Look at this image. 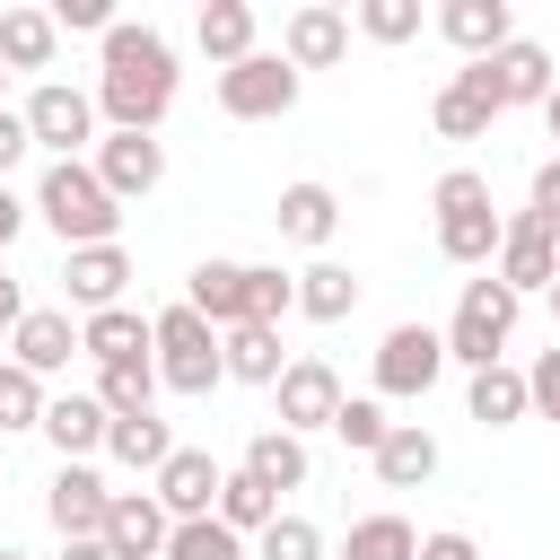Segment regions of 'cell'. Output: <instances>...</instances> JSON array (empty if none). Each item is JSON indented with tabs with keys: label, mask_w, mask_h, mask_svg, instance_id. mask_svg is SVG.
Instances as JSON below:
<instances>
[{
	"label": "cell",
	"mask_w": 560,
	"mask_h": 560,
	"mask_svg": "<svg viewBox=\"0 0 560 560\" xmlns=\"http://www.w3.org/2000/svg\"><path fill=\"white\" fill-rule=\"evenodd\" d=\"M175 88H184L175 44L149 18H114L105 44H96V114H105V131H158L175 114Z\"/></svg>",
	"instance_id": "1"
},
{
	"label": "cell",
	"mask_w": 560,
	"mask_h": 560,
	"mask_svg": "<svg viewBox=\"0 0 560 560\" xmlns=\"http://www.w3.org/2000/svg\"><path fill=\"white\" fill-rule=\"evenodd\" d=\"M35 219L61 236V254H79V245H122V201L105 192V175H96L88 158H52V166L35 175Z\"/></svg>",
	"instance_id": "2"
},
{
	"label": "cell",
	"mask_w": 560,
	"mask_h": 560,
	"mask_svg": "<svg viewBox=\"0 0 560 560\" xmlns=\"http://www.w3.org/2000/svg\"><path fill=\"white\" fill-rule=\"evenodd\" d=\"M429 219H438V254L455 262V271H490L499 262V201H490V175L481 166H446L438 184H429Z\"/></svg>",
	"instance_id": "3"
},
{
	"label": "cell",
	"mask_w": 560,
	"mask_h": 560,
	"mask_svg": "<svg viewBox=\"0 0 560 560\" xmlns=\"http://www.w3.org/2000/svg\"><path fill=\"white\" fill-rule=\"evenodd\" d=\"M516 315H525V298H516L499 271L464 280V298H455V315H446V368H464V376L499 368V359H508V332H516Z\"/></svg>",
	"instance_id": "4"
},
{
	"label": "cell",
	"mask_w": 560,
	"mask_h": 560,
	"mask_svg": "<svg viewBox=\"0 0 560 560\" xmlns=\"http://www.w3.org/2000/svg\"><path fill=\"white\" fill-rule=\"evenodd\" d=\"M149 324H158V385H166V394L201 402L210 385H228V350H219V324H210V315H192V306L175 298V306H158Z\"/></svg>",
	"instance_id": "5"
},
{
	"label": "cell",
	"mask_w": 560,
	"mask_h": 560,
	"mask_svg": "<svg viewBox=\"0 0 560 560\" xmlns=\"http://www.w3.org/2000/svg\"><path fill=\"white\" fill-rule=\"evenodd\" d=\"M18 114H26V131H35V149H44V158H96V140H105V131H96V122H105V114H96V96H88V88H70V79H35Z\"/></svg>",
	"instance_id": "6"
},
{
	"label": "cell",
	"mask_w": 560,
	"mask_h": 560,
	"mask_svg": "<svg viewBox=\"0 0 560 560\" xmlns=\"http://www.w3.org/2000/svg\"><path fill=\"white\" fill-rule=\"evenodd\" d=\"M446 376V332L438 324H394L376 341V402H420Z\"/></svg>",
	"instance_id": "7"
},
{
	"label": "cell",
	"mask_w": 560,
	"mask_h": 560,
	"mask_svg": "<svg viewBox=\"0 0 560 560\" xmlns=\"http://www.w3.org/2000/svg\"><path fill=\"white\" fill-rule=\"evenodd\" d=\"M464 79L508 114V105H542L551 88H560V70H551V52L534 44V35H516V44H499L490 61H464Z\"/></svg>",
	"instance_id": "8"
},
{
	"label": "cell",
	"mask_w": 560,
	"mask_h": 560,
	"mask_svg": "<svg viewBox=\"0 0 560 560\" xmlns=\"http://www.w3.org/2000/svg\"><path fill=\"white\" fill-rule=\"evenodd\" d=\"M271 402H280V429L289 438H315V429H332L341 420V376H332V359H315V350H298L289 368H280V385H271Z\"/></svg>",
	"instance_id": "9"
},
{
	"label": "cell",
	"mask_w": 560,
	"mask_h": 560,
	"mask_svg": "<svg viewBox=\"0 0 560 560\" xmlns=\"http://www.w3.org/2000/svg\"><path fill=\"white\" fill-rule=\"evenodd\" d=\"M289 105H298V70L280 52H254V61L219 70V114L228 122H280Z\"/></svg>",
	"instance_id": "10"
},
{
	"label": "cell",
	"mask_w": 560,
	"mask_h": 560,
	"mask_svg": "<svg viewBox=\"0 0 560 560\" xmlns=\"http://www.w3.org/2000/svg\"><path fill=\"white\" fill-rule=\"evenodd\" d=\"M88 166H96V175H105V192L131 210V201H149V192L166 184V140H158V131H105Z\"/></svg>",
	"instance_id": "11"
},
{
	"label": "cell",
	"mask_w": 560,
	"mask_h": 560,
	"mask_svg": "<svg viewBox=\"0 0 560 560\" xmlns=\"http://www.w3.org/2000/svg\"><path fill=\"white\" fill-rule=\"evenodd\" d=\"M490 271H499L516 298H525V289H542V298H551V280H560V228H551V219H534V210H516V219L499 228V262H490Z\"/></svg>",
	"instance_id": "12"
},
{
	"label": "cell",
	"mask_w": 560,
	"mask_h": 560,
	"mask_svg": "<svg viewBox=\"0 0 560 560\" xmlns=\"http://www.w3.org/2000/svg\"><path fill=\"white\" fill-rule=\"evenodd\" d=\"M219 481H228V464H219L210 446H175L149 490H158V508H166L175 525H192V516H219Z\"/></svg>",
	"instance_id": "13"
},
{
	"label": "cell",
	"mask_w": 560,
	"mask_h": 560,
	"mask_svg": "<svg viewBox=\"0 0 560 560\" xmlns=\"http://www.w3.org/2000/svg\"><path fill=\"white\" fill-rule=\"evenodd\" d=\"M350 52V9H332V0H306V9H289L280 18V61L306 79V70H332Z\"/></svg>",
	"instance_id": "14"
},
{
	"label": "cell",
	"mask_w": 560,
	"mask_h": 560,
	"mask_svg": "<svg viewBox=\"0 0 560 560\" xmlns=\"http://www.w3.org/2000/svg\"><path fill=\"white\" fill-rule=\"evenodd\" d=\"M105 508H114V490H105L96 464H61L52 490H44V516H52L61 542H96V534H105Z\"/></svg>",
	"instance_id": "15"
},
{
	"label": "cell",
	"mask_w": 560,
	"mask_h": 560,
	"mask_svg": "<svg viewBox=\"0 0 560 560\" xmlns=\"http://www.w3.org/2000/svg\"><path fill=\"white\" fill-rule=\"evenodd\" d=\"M122 289H131V254H122V245H79V254H61V298H70L79 315L131 306Z\"/></svg>",
	"instance_id": "16"
},
{
	"label": "cell",
	"mask_w": 560,
	"mask_h": 560,
	"mask_svg": "<svg viewBox=\"0 0 560 560\" xmlns=\"http://www.w3.org/2000/svg\"><path fill=\"white\" fill-rule=\"evenodd\" d=\"M166 534H175V516L158 508V490H114L96 542H105L114 560H166Z\"/></svg>",
	"instance_id": "17"
},
{
	"label": "cell",
	"mask_w": 560,
	"mask_h": 560,
	"mask_svg": "<svg viewBox=\"0 0 560 560\" xmlns=\"http://www.w3.org/2000/svg\"><path fill=\"white\" fill-rule=\"evenodd\" d=\"M271 228H280L289 245L324 254V245L341 236V192H332V184H315V175H298V184H280V201H271Z\"/></svg>",
	"instance_id": "18"
},
{
	"label": "cell",
	"mask_w": 560,
	"mask_h": 560,
	"mask_svg": "<svg viewBox=\"0 0 560 560\" xmlns=\"http://www.w3.org/2000/svg\"><path fill=\"white\" fill-rule=\"evenodd\" d=\"M9 359H18L26 376H61L70 359H88V350H79V315H70V306H26V324L9 332Z\"/></svg>",
	"instance_id": "19"
},
{
	"label": "cell",
	"mask_w": 560,
	"mask_h": 560,
	"mask_svg": "<svg viewBox=\"0 0 560 560\" xmlns=\"http://www.w3.org/2000/svg\"><path fill=\"white\" fill-rule=\"evenodd\" d=\"M464 61H490L499 44H516V9L508 0H438V18H429Z\"/></svg>",
	"instance_id": "20"
},
{
	"label": "cell",
	"mask_w": 560,
	"mask_h": 560,
	"mask_svg": "<svg viewBox=\"0 0 560 560\" xmlns=\"http://www.w3.org/2000/svg\"><path fill=\"white\" fill-rule=\"evenodd\" d=\"M79 350L96 368H140V359H158V324L140 306H105V315H79Z\"/></svg>",
	"instance_id": "21"
},
{
	"label": "cell",
	"mask_w": 560,
	"mask_h": 560,
	"mask_svg": "<svg viewBox=\"0 0 560 560\" xmlns=\"http://www.w3.org/2000/svg\"><path fill=\"white\" fill-rule=\"evenodd\" d=\"M105 438H114V411H105L96 394H52V411H44V446H52L61 464L105 455Z\"/></svg>",
	"instance_id": "22"
},
{
	"label": "cell",
	"mask_w": 560,
	"mask_h": 560,
	"mask_svg": "<svg viewBox=\"0 0 560 560\" xmlns=\"http://www.w3.org/2000/svg\"><path fill=\"white\" fill-rule=\"evenodd\" d=\"M184 306L210 315L219 332H236V324H245V262H236V254H201L192 280H184Z\"/></svg>",
	"instance_id": "23"
},
{
	"label": "cell",
	"mask_w": 560,
	"mask_h": 560,
	"mask_svg": "<svg viewBox=\"0 0 560 560\" xmlns=\"http://www.w3.org/2000/svg\"><path fill=\"white\" fill-rule=\"evenodd\" d=\"M359 298H368V280H359L350 262H332V254H315V262L298 271V315H306V324H341V315H359Z\"/></svg>",
	"instance_id": "24"
},
{
	"label": "cell",
	"mask_w": 560,
	"mask_h": 560,
	"mask_svg": "<svg viewBox=\"0 0 560 560\" xmlns=\"http://www.w3.org/2000/svg\"><path fill=\"white\" fill-rule=\"evenodd\" d=\"M236 472H254L262 490H280V499H289V490H306V472H315V464H306V438H289V429L271 420V429H254V438H245Z\"/></svg>",
	"instance_id": "25"
},
{
	"label": "cell",
	"mask_w": 560,
	"mask_h": 560,
	"mask_svg": "<svg viewBox=\"0 0 560 560\" xmlns=\"http://www.w3.org/2000/svg\"><path fill=\"white\" fill-rule=\"evenodd\" d=\"M254 26H262V18H254L245 0H210V9L192 18V44L210 52V70H236V61H254V52H262V44H254Z\"/></svg>",
	"instance_id": "26"
},
{
	"label": "cell",
	"mask_w": 560,
	"mask_h": 560,
	"mask_svg": "<svg viewBox=\"0 0 560 560\" xmlns=\"http://www.w3.org/2000/svg\"><path fill=\"white\" fill-rule=\"evenodd\" d=\"M464 411L481 420V429H516V420H534V394H525V368H481V376H464Z\"/></svg>",
	"instance_id": "27"
},
{
	"label": "cell",
	"mask_w": 560,
	"mask_h": 560,
	"mask_svg": "<svg viewBox=\"0 0 560 560\" xmlns=\"http://www.w3.org/2000/svg\"><path fill=\"white\" fill-rule=\"evenodd\" d=\"M52 52H61V26H52V9H35V0H9V9H0V61H9V70H52Z\"/></svg>",
	"instance_id": "28"
},
{
	"label": "cell",
	"mask_w": 560,
	"mask_h": 560,
	"mask_svg": "<svg viewBox=\"0 0 560 560\" xmlns=\"http://www.w3.org/2000/svg\"><path fill=\"white\" fill-rule=\"evenodd\" d=\"M368 464H376V481H385V490H420V481L438 472V438H429L420 420H394V429H385V446H376Z\"/></svg>",
	"instance_id": "29"
},
{
	"label": "cell",
	"mask_w": 560,
	"mask_h": 560,
	"mask_svg": "<svg viewBox=\"0 0 560 560\" xmlns=\"http://www.w3.org/2000/svg\"><path fill=\"white\" fill-rule=\"evenodd\" d=\"M219 350H228V385H280V368H289L280 324H236V332H219Z\"/></svg>",
	"instance_id": "30"
},
{
	"label": "cell",
	"mask_w": 560,
	"mask_h": 560,
	"mask_svg": "<svg viewBox=\"0 0 560 560\" xmlns=\"http://www.w3.org/2000/svg\"><path fill=\"white\" fill-rule=\"evenodd\" d=\"M429 122H438V140H481V131L499 122V105H490V96H481V88L455 70V79L429 96Z\"/></svg>",
	"instance_id": "31"
},
{
	"label": "cell",
	"mask_w": 560,
	"mask_h": 560,
	"mask_svg": "<svg viewBox=\"0 0 560 560\" xmlns=\"http://www.w3.org/2000/svg\"><path fill=\"white\" fill-rule=\"evenodd\" d=\"M341 560H420V534H411V516L376 508V516H350V534H341Z\"/></svg>",
	"instance_id": "32"
},
{
	"label": "cell",
	"mask_w": 560,
	"mask_h": 560,
	"mask_svg": "<svg viewBox=\"0 0 560 560\" xmlns=\"http://www.w3.org/2000/svg\"><path fill=\"white\" fill-rule=\"evenodd\" d=\"M219 525L245 534V542L271 534V525H280V490H262L254 472H228V481H219Z\"/></svg>",
	"instance_id": "33"
},
{
	"label": "cell",
	"mask_w": 560,
	"mask_h": 560,
	"mask_svg": "<svg viewBox=\"0 0 560 560\" xmlns=\"http://www.w3.org/2000/svg\"><path fill=\"white\" fill-rule=\"evenodd\" d=\"M88 394H96L114 420H140V411H158V394H166V385H158V359H140V368H96V385H88Z\"/></svg>",
	"instance_id": "34"
},
{
	"label": "cell",
	"mask_w": 560,
	"mask_h": 560,
	"mask_svg": "<svg viewBox=\"0 0 560 560\" xmlns=\"http://www.w3.org/2000/svg\"><path fill=\"white\" fill-rule=\"evenodd\" d=\"M105 455L114 464H131V472H149L158 481V464L175 455V429L158 420V411H140V420H114V438H105Z\"/></svg>",
	"instance_id": "35"
},
{
	"label": "cell",
	"mask_w": 560,
	"mask_h": 560,
	"mask_svg": "<svg viewBox=\"0 0 560 560\" xmlns=\"http://www.w3.org/2000/svg\"><path fill=\"white\" fill-rule=\"evenodd\" d=\"M44 411H52L44 376H26L18 359H0V438H18V429H44Z\"/></svg>",
	"instance_id": "36"
},
{
	"label": "cell",
	"mask_w": 560,
	"mask_h": 560,
	"mask_svg": "<svg viewBox=\"0 0 560 560\" xmlns=\"http://www.w3.org/2000/svg\"><path fill=\"white\" fill-rule=\"evenodd\" d=\"M280 315H298V271L245 262V324H280Z\"/></svg>",
	"instance_id": "37"
},
{
	"label": "cell",
	"mask_w": 560,
	"mask_h": 560,
	"mask_svg": "<svg viewBox=\"0 0 560 560\" xmlns=\"http://www.w3.org/2000/svg\"><path fill=\"white\" fill-rule=\"evenodd\" d=\"M166 560H254V542H245V534H228L219 516H192V525H175V534H166Z\"/></svg>",
	"instance_id": "38"
},
{
	"label": "cell",
	"mask_w": 560,
	"mask_h": 560,
	"mask_svg": "<svg viewBox=\"0 0 560 560\" xmlns=\"http://www.w3.org/2000/svg\"><path fill=\"white\" fill-rule=\"evenodd\" d=\"M350 26H359L368 44H411V35L429 26V9H420V0H359Z\"/></svg>",
	"instance_id": "39"
},
{
	"label": "cell",
	"mask_w": 560,
	"mask_h": 560,
	"mask_svg": "<svg viewBox=\"0 0 560 560\" xmlns=\"http://www.w3.org/2000/svg\"><path fill=\"white\" fill-rule=\"evenodd\" d=\"M254 560H324V525L280 508V525H271V534H254Z\"/></svg>",
	"instance_id": "40"
},
{
	"label": "cell",
	"mask_w": 560,
	"mask_h": 560,
	"mask_svg": "<svg viewBox=\"0 0 560 560\" xmlns=\"http://www.w3.org/2000/svg\"><path fill=\"white\" fill-rule=\"evenodd\" d=\"M385 429H394V420H385V402H376V394H350V402H341V420H332V438H341L350 455H376V446H385Z\"/></svg>",
	"instance_id": "41"
},
{
	"label": "cell",
	"mask_w": 560,
	"mask_h": 560,
	"mask_svg": "<svg viewBox=\"0 0 560 560\" xmlns=\"http://www.w3.org/2000/svg\"><path fill=\"white\" fill-rule=\"evenodd\" d=\"M52 26H61V35H96V44H105L114 0H52Z\"/></svg>",
	"instance_id": "42"
},
{
	"label": "cell",
	"mask_w": 560,
	"mask_h": 560,
	"mask_svg": "<svg viewBox=\"0 0 560 560\" xmlns=\"http://www.w3.org/2000/svg\"><path fill=\"white\" fill-rule=\"evenodd\" d=\"M525 394H534V420H560V341L525 368Z\"/></svg>",
	"instance_id": "43"
},
{
	"label": "cell",
	"mask_w": 560,
	"mask_h": 560,
	"mask_svg": "<svg viewBox=\"0 0 560 560\" xmlns=\"http://www.w3.org/2000/svg\"><path fill=\"white\" fill-rule=\"evenodd\" d=\"M525 210H534V219H551V228H560V149H551V158H542V166H534V192H525Z\"/></svg>",
	"instance_id": "44"
},
{
	"label": "cell",
	"mask_w": 560,
	"mask_h": 560,
	"mask_svg": "<svg viewBox=\"0 0 560 560\" xmlns=\"http://www.w3.org/2000/svg\"><path fill=\"white\" fill-rule=\"evenodd\" d=\"M26 149H35V131H26V114H18V105H0V184H9V166H18Z\"/></svg>",
	"instance_id": "45"
},
{
	"label": "cell",
	"mask_w": 560,
	"mask_h": 560,
	"mask_svg": "<svg viewBox=\"0 0 560 560\" xmlns=\"http://www.w3.org/2000/svg\"><path fill=\"white\" fill-rule=\"evenodd\" d=\"M420 560H481V542L464 525H438V534H420Z\"/></svg>",
	"instance_id": "46"
},
{
	"label": "cell",
	"mask_w": 560,
	"mask_h": 560,
	"mask_svg": "<svg viewBox=\"0 0 560 560\" xmlns=\"http://www.w3.org/2000/svg\"><path fill=\"white\" fill-rule=\"evenodd\" d=\"M35 219V201H18L9 184H0V262H9V245H18V228Z\"/></svg>",
	"instance_id": "47"
},
{
	"label": "cell",
	"mask_w": 560,
	"mask_h": 560,
	"mask_svg": "<svg viewBox=\"0 0 560 560\" xmlns=\"http://www.w3.org/2000/svg\"><path fill=\"white\" fill-rule=\"evenodd\" d=\"M18 324H26V289H18L9 262H0V332H18Z\"/></svg>",
	"instance_id": "48"
},
{
	"label": "cell",
	"mask_w": 560,
	"mask_h": 560,
	"mask_svg": "<svg viewBox=\"0 0 560 560\" xmlns=\"http://www.w3.org/2000/svg\"><path fill=\"white\" fill-rule=\"evenodd\" d=\"M61 560H114L105 542H61Z\"/></svg>",
	"instance_id": "49"
},
{
	"label": "cell",
	"mask_w": 560,
	"mask_h": 560,
	"mask_svg": "<svg viewBox=\"0 0 560 560\" xmlns=\"http://www.w3.org/2000/svg\"><path fill=\"white\" fill-rule=\"evenodd\" d=\"M542 122H551V140H560V88H551V96H542Z\"/></svg>",
	"instance_id": "50"
},
{
	"label": "cell",
	"mask_w": 560,
	"mask_h": 560,
	"mask_svg": "<svg viewBox=\"0 0 560 560\" xmlns=\"http://www.w3.org/2000/svg\"><path fill=\"white\" fill-rule=\"evenodd\" d=\"M551 324H560V280H551Z\"/></svg>",
	"instance_id": "51"
},
{
	"label": "cell",
	"mask_w": 560,
	"mask_h": 560,
	"mask_svg": "<svg viewBox=\"0 0 560 560\" xmlns=\"http://www.w3.org/2000/svg\"><path fill=\"white\" fill-rule=\"evenodd\" d=\"M0 88H9V61H0ZM0 105H9V96H0Z\"/></svg>",
	"instance_id": "52"
},
{
	"label": "cell",
	"mask_w": 560,
	"mask_h": 560,
	"mask_svg": "<svg viewBox=\"0 0 560 560\" xmlns=\"http://www.w3.org/2000/svg\"><path fill=\"white\" fill-rule=\"evenodd\" d=\"M0 560H26V551H9V542H0Z\"/></svg>",
	"instance_id": "53"
}]
</instances>
